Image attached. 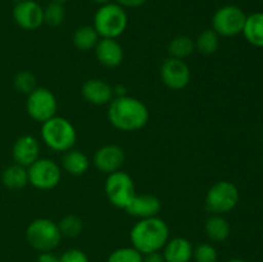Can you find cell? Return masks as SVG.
Here are the masks:
<instances>
[{
  "mask_svg": "<svg viewBox=\"0 0 263 262\" xmlns=\"http://www.w3.org/2000/svg\"><path fill=\"white\" fill-rule=\"evenodd\" d=\"M108 120L120 131L133 133L143 128L149 121V110L138 98L115 97L108 104Z\"/></svg>",
  "mask_w": 263,
  "mask_h": 262,
  "instance_id": "6da1fadb",
  "label": "cell"
},
{
  "mask_svg": "<svg viewBox=\"0 0 263 262\" xmlns=\"http://www.w3.org/2000/svg\"><path fill=\"white\" fill-rule=\"evenodd\" d=\"M170 230L166 221L157 217L141 218L130 231L131 244L141 254L158 252L168 241Z\"/></svg>",
  "mask_w": 263,
  "mask_h": 262,
  "instance_id": "7a4b0ae2",
  "label": "cell"
},
{
  "mask_svg": "<svg viewBox=\"0 0 263 262\" xmlns=\"http://www.w3.org/2000/svg\"><path fill=\"white\" fill-rule=\"evenodd\" d=\"M41 125V139L49 149L58 153H66L73 149L77 133L74 126L67 118L54 116Z\"/></svg>",
  "mask_w": 263,
  "mask_h": 262,
  "instance_id": "3957f363",
  "label": "cell"
},
{
  "mask_svg": "<svg viewBox=\"0 0 263 262\" xmlns=\"http://www.w3.org/2000/svg\"><path fill=\"white\" fill-rule=\"evenodd\" d=\"M127 23L125 8L117 3H108L98 8L92 26L102 39H117L125 32Z\"/></svg>",
  "mask_w": 263,
  "mask_h": 262,
  "instance_id": "277c9868",
  "label": "cell"
},
{
  "mask_svg": "<svg viewBox=\"0 0 263 262\" xmlns=\"http://www.w3.org/2000/svg\"><path fill=\"white\" fill-rule=\"evenodd\" d=\"M62 238L63 236L58 223L49 218H36L26 229V239L28 244L41 253L55 249Z\"/></svg>",
  "mask_w": 263,
  "mask_h": 262,
  "instance_id": "5b68a950",
  "label": "cell"
},
{
  "mask_svg": "<svg viewBox=\"0 0 263 262\" xmlns=\"http://www.w3.org/2000/svg\"><path fill=\"white\" fill-rule=\"evenodd\" d=\"M104 192L110 204L122 210H126L136 194L133 177L122 170L108 175Z\"/></svg>",
  "mask_w": 263,
  "mask_h": 262,
  "instance_id": "8992f818",
  "label": "cell"
},
{
  "mask_svg": "<svg viewBox=\"0 0 263 262\" xmlns=\"http://www.w3.org/2000/svg\"><path fill=\"white\" fill-rule=\"evenodd\" d=\"M239 202V190L231 181H217L205 194V207L213 215H223L236 207Z\"/></svg>",
  "mask_w": 263,
  "mask_h": 262,
  "instance_id": "52a82bcc",
  "label": "cell"
},
{
  "mask_svg": "<svg viewBox=\"0 0 263 262\" xmlns=\"http://www.w3.org/2000/svg\"><path fill=\"white\" fill-rule=\"evenodd\" d=\"M247 14L236 5H223L218 8L212 17V30L218 36L234 38L243 32Z\"/></svg>",
  "mask_w": 263,
  "mask_h": 262,
  "instance_id": "ba28073f",
  "label": "cell"
},
{
  "mask_svg": "<svg viewBox=\"0 0 263 262\" xmlns=\"http://www.w3.org/2000/svg\"><path fill=\"white\" fill-rule=\"evenodd\" d=\"M26 109H27L28 116L33 121L44 123L57 116L58 100L50 90L43 86H37L32 92L27 95Z\"/></svg>",
  "mask_w": 263,
  "mask_h": 262,
  "instance_id": "9c48e42d",
  "label": "cell"
},
{
  "mask_svg": "<svg viewBox=\"0 0 263 262\" xmlns=\"http://www.w3.org/2000/svg\"><path fill=\"white\" fill-rule=\"evenodd\" d=\"M28 184L39 190H51L61 182L62 170L55 161L39 158L27 167Z\"/></svg>",
  "mask_w": 263,
  "mask_h": 262,
  "instance_id": "30bf717a",
  "label": "cell"
},
{
  "mask_svg": "<svg viewBox=\"0 0 263 262\" xmlns=\"http://www.w3.org/2000/svg\"><path fill=\"white\" fill-rule=\"evenodd\" d=\"M159 74L162 82L171 90L185 89L192 80V71L186 62L171 57L162 63Z\"/></svg>",
  "mask_w": 263,
  "mask_h": 262,
  "instance_id": "8fae6325",
  "label": "cell"
},
{
  "mask_svg": "<svg viewBox=\"0 0 263 262\" xmlns=\"http://www.w3.org/2000/svg\"><path fill=\"white\" fill-rule=\"evenodd\" d=\"M13 20L26 31H35L44 25V8L35 0H23L13 8Z\"/></svg>",
  "mask_w": 263,
  "mask_h": 262,
  "instance_id": "7c38bea8",
  "label": "cell"
},
{
  "mask_svg": "<svg viewBox=\"0 0 263 262\" xmlns=\"http://www.w3.org/2000/svg\"><path fill=\"white\" fill-rule=\"evenodd\" d=\"M125 151L120 145L105 144L95 152L92 162L98 171L109 175L116 171H120L121 167L125 163Z\"/></svg>",
  "mask_w": 263,
  "mask_h": 262,
  "instance_id": "4fadbf2b",
  "label": "cell"
},
{
  "mask_svg": "<svg viewBox=\"0 0 263 262\" xmlns=\"http://www.w3.org/2000/svg\"><path fill=\"white\" fill-rule=\"evenodd\" d=\"M12 157L14 163L23 167H30L40 158V144L32 135H23L14 141L12 148Z\"/></svg>",
  "mask_w": 263,
  "mask_h": 262,
  "instance_id": "5bb4252c",
  "label": "cell"
},
{
  "mask_svg": "<svg viewBox=\"0 0 263 262\" xmlns=\"http://www.w3.org/2000/svg\"><path fill=\"white\" fill-rule=\"evenodd\" d=\"M81 95L87 103L94 105L109 104L115 98L113 86L100 79H90L82 84Z\"/></svg>",
  "mask_w": 263,
  "mask_h": 262,
  "instance_id": "9a60e30c",
  "label": "cell"
},
{
  "mask_svg": "<svg viewBox=\"0 0 263 262\" xmlns=\"http://www.w3.org/2000/svg\"><path fill=\"white\" fill-rule=\"evenodd\" d=\"M161 210L162 203L158 197L153 194H135L125 211L133 217L141 220V218L157 217Z\"/></svg>",
  "mask_w": 263,
  "mask_h": 262,
  "instance_id": "2e32d148",
  "label": "cell"
},
{
  "mask_svg": "<svg viewBox=\"0 0 263 262\" xmlns=\"http://www.w3.org/2000/svg\"><path fill=\"white\" fill-rule=\"evenodd\" d=\"M94 51L98 62L108 68H116L123 62V49L117 39L100 38Z\"/></svg>",
  "mask_w": 263,
  "mask_h": 262,
  "instance_id": "e0dca14e",
  "label": "cell"
},
{
  "mask_svg": "<svg viewBox=\"0 0 263 262\" xmlns=\"http://www.w3.org/2000/svg\"><path fill=\"white\" fill-rule=\"evenodd\" d=\"M193 246L187 239L177 236L164 246L163 257L166 262H189L193 258Z\"/></svg>",
  "mask_w": 263,
  "mask_h": 262,
  "instance_id": "ac0fdd59",
  "label": "cell"
},
{
  "mask_svg": "<svg viewBox=\"0 0 263 262\" xmlns=\"http://www.w3.org/2000/svg\"><path fill=\"white\" fill-rule=\"evenodd\" d=\"M62 167L67 174L72 175V176H82L86 174L90 167L89 157L84 152L71 149L63 154Z\"/></svg>",
  "mask_w": 263,
  "mask_h": 262,
  "instance_id": "d6986e66",
  "label": "cell"
},
{
  "mask_svg": "<svg viewBox=\"0 0 263 262\" xmlns=\"http://www.w3.org/2000/svg\"><path fill=\"white\" fill-rule=\"evenodd\" d=\"M241 33L249 44L263 48V13L257 12L247 15L246 25Z\"/></svg>",
  "mask_w": 263,
  "mask_h": 262,
  "instance_id": "ffe728a7",
  "label": "cell"
},
{
  "mask_svg": "<svg viewBox=\"0 0 263 262\" xmlns=\"http://www.w3.org/2000/svg\"><path fill=\"white\" fill-rule=\"evenodd\" d=\"M3 185L8 189L20 190L28 184V172L27 169L20 164L14 163L7 167L2 175Z\"/></svg>",
  "mask_w": 263,
  "mask_h": 262,
  "instance_id": "44dd1931",
  "label": "cell"
},
{
  "mask_svg": "<svg viewBox=\"0 0 263 262\" xmlns=\"http://www.w3.org/2000/svg\"><path fill=\"white\" fill-rule=\"evenodd\" d=\"M204 230L212 241H223L230 235V225L222 215H212L204 223Z\"/></svg>",
  "mask_w": 263,
  "mask_h": 262,
  "instance_id": "7402d4cb",
  "label": "cell"
},
{
  "mask_svg": "<svg viewBox=\"0 0 263 262\" xmlns=\"http://www.w3.org/2000/svg\"><path fill=\"white\" fill-rule=\"evenodd\" d=\"M99 40L100 36L94 26H81L74 31L73 38H72L74 48L81 51L94 50Z\"/></svg>",
  "mask_w": 263,
  "mask_h": 262,
  "instance_id": "603a6c76",
  "label": "cell"
},
{
  "mask_svg": "<svg viewBox=\"0 0 263 262\" xmlns=\"http://www.w3.org/2000/svg\"><path fill=\"white\" fill-rule=\"evenodd\" d=\"M195 50V44L192 38L186 35H177L172 39L167 46V51H168L171 58L182 59L190 57L193 51Z\"/></svg>",
  "mask_w": 263,
  "mask_h": 262,
  "instance_id": "cb8c5ba5",
  "label": "cell"
},
{
  "mask_svg": "<svg viewBox=\"0 0 263 262\" xmlns=\"http://www.w3.org/2000/svg\"><path fill=\"white\" fill-rule=\"evenodd\" d=\"M194 44L195 49L200 54H203V55H211V54L216 53L218 46H220V36L212 28H208V30L202 31L199 33V36L194 41Z\"/></svg>",
  "mask_w": 263,
  "mask_h": 262,
  "instance_id": "d4e9b609",
  "label": "cell"
},
{
  "mask_svg": "<svg viewBox=\"0 0 263 262\" xmlns=\"http://www.w3.org/2000/svg\"><path fill=\"white\" fill-rule=\"evenodd\" d=\"M64 18H66V9L61 3L51 2L44 7V25L58 27L64 22Z\"/></svg>",
  "mask_w": 263,
  "mask_h": 262,
  "instance_id": "484cf974",
  "label": "cell"
},
{
  "mask_svg": "<svg viewBox=\"0 0 263 262\" xmlns=\"http://www.w3.org/2000/svg\"><path fill=\"white\" fill-rule=\"evenodd\" d=\"M58 226L62 236H67V238H76L81 234L82 229H84L82 220L76 215L64 216L61 222L58 223Z\"/></svg>",
  "mask_w": 263,
  "mask_h": 262,
  "instance_id": "4316f807",
  "label": "cell"
},
{
  "mask_svg": "<svg viewBox=\"0 0 263 262\" xmlns=\"http://www.w3.org/2000/svg\"><path fill=\"white\" fill-rule=\"evenodd\" d=\"M13 85L14 89L21 94L28 95L37 87L35 74L31 73L30 71H21L13 79Z\"/></svg>",
  "mask_w": 263,
  "mask_h": 262,
  "instance_id": "83f0119b",
  "label": "cell"
},
{
  "mask_svg": "<svg viewBox=\"0 0 263 262\" xmlns=\"http://www.w3.org/2000/svg\"><path fill=\"white\" fill-rule=\"evenodd\" d=\"M107 262H143V254L134 247H123L112 252Z\"/></svg>",
  "mask_w": 263,
  "mask_h": 262,
  "instance_id": "f1b7e54d",
  "label": "cell"
},
{
  "mask_svg": "<svg viewBox=\"0 0 263 262\" xmlns=\"http://www.w3.org/2000/svg\"><path fill=\"white\" fill-rule=\"evenodd\" d=\"M193 257L195 262H216L217 261V251L212 244L202 243L193 249Z\"/></svg>",
  "mask_w": 263,
  "mask_h": 262,
  "instance_id": "f546056e",
  "label": "cell"
},
{
  "mask_svg": "<svg viewBox=\"0 0 263 262\" xmlns=\"http://www.w3.org/2000/svg\"><path fill=\"white\" fill-rule=\"evenodd\" d=\"M59 262H89V258L80 249H68L59 257Z\"/></svg>",
  "mask_w": 263,
  "mask_h": 262,
  "instance_id": "4dcf8cb0",
  "label": "cell"
},
{
  "mask_svg": "<svg viewBox=\"0 0 263 262\" xmlns=\"http://www.w3.org/2000/svg\"><path fill=\"white\" fill-rule=\"evenodd\" d=\"M146 2H148V0H116V3L120 4L122 8H131V9L141 7V5L145 4Z\"/></svg>",
  "mask_w": 263,
  "mask_h": 262,
  "instance_id": "1f68e13d",
  "label": "cell"
},
{
  "mask_svg": "<svg viewBox=\"0 0 263 262\" xmlns=\"http://www.w3.org/2000/svg\"><path fill=\"white\" fill-rule=\"evenodd\" d=\"M143 262H166L164 261V257L161 252H152V253L145 254V257H143Z\"/></svg>",
  "mask_w": 263,
  "mask_h": 262,
  "instance_id": "d6a6232c",
  "label": "cell"
},
{
  "mask_svg": "<svg viewBox=\"0 0 263 262\" xmlns=\"http://www.w3.org/2000/svg\"><path fill=\"white\" fill-rule=\"evenodd\" d=\"M37 262H59V258L57 256H54L53 253H50V252H44L39 257Z\"/></svg>",
  "mask_w": 263,
  "mask_h": 262,
  "instance_id": "836d02e7",
  "label": "cell"
},
{
  "mask_svg": "<svg viewBox=\"0 0 263 262\" xmlns=\"http://www.w3.org/2000/svg\"><path fill=\"white\" fill-rule=\"evenodd\" d=\"M113 95H115V97H123V95H127L126 94L125 86H122V85H117L116 87H113Z\"/></svg>",
  "mask_w": 263,
  "mask_h": 262,
  "instance_id": "e575fe53",
  "label": "cell"
},
{
  "mask_svg": "<svg viewBox=\"0 0 263 262\" xmlns=\"http://www.w3.org/2000/svg\"><path fill=\"white\" fill-rule=\"evenodd\" d=\"M92 2L97 5H99V7H102V5L108 4V3H112V0H92Z\"/></svg>",
  "mask_w": 263,
  "mask_h": 262,
  "instance_id": "d590c367",
  "label": "cell"
},
{
  "mask_svg": "<svg viewBox=\"0 0 263 262\" xmlns=\"http://www.w3.org/2000/svg\"><path fill=\"white\" fill-rule=\"evenodd\" d=\"M51 2H55V3H61V4H64V3L69 2V0H51Z\"/></svg>",
  "mask_w": 263,
  "mask_h": 262,
  "instance_id": "8d00e7d4",
  "label": "cell"
},
{
  "mask_svg": "<svg viewBox=\"0 0 263 262\" xmlns=\"http://www.w3.org/2000/svg\"><path fill=\"white\" fill-rule=\"evenodd\" d=\"M229 262H246V261H243V259H239V258H234V259H230Z\"/></svg>",
  "mask_w": 263,
  "mask_h": 262,
  "instance_id": "74e56055",
  "label": "cell"
},
{
  "mask_svg": "<svg viewBox=\"0 0 263 262\" xmlns=\"http://www.w3.org/2000/svg\"><path fill=\"white\" fill-rule=\"evenodd\" d=\"M12 2H14L15 4H17V3H21V2H23V0H12Z\"/></svg>",
  "mask_w": 263,
  "mask_h": 262,
  "instance_id": "f35d334b",
  "label": "cell"
},
{
  "mask_svg": "<svg viewBox=\"0 0 263 262\" xmlns=\"http://www.w3.org/2000/svg\"><path fill=\"white\" fill-rule=\"evenodd\" d=\"M262 138H263V131H262Z\"/></svg>",
  "mask_w": 263,
  "mask_h": 262,
  "instance_id": "ab89813d",
  "label": "cell"
}]
</instances>
